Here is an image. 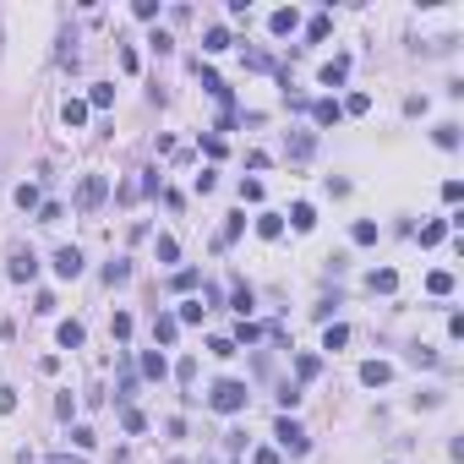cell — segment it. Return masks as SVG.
<instances>
[{
	"instance_id": "1",
	"label": "cell",
	"mask_w": 464,
	"mask_h": 464,
	"mask_svg": "<svg viewBox=\"0 0 464 464\" xmlns=\"http://www.w3.org/2000/svg\"><path fill=\"white\" fill-rule=\"evenodd\" d=\"M246 399H251V393H246V383H235V377L213 383V393H208V404H213L219 415H240V410H246Z\"/></svg>"
},
{
	"instance_id": "2",
	"label": "cell",
	"mask_w": 464,
	"mask_h": 464,
	"mask_svg": "<svg viewBox=\"0 0 464 464\" xmlns=\"http://www.w3.org/2000/svg\"><path fill=\"white\" fill-rule=\"evenodd\" d=\"M273 437H279V448H290L295 459H301V454H311V437L301 432V426H295V421H290V415H284V421L273 426Z\"/></svg>"
},
{
	"instance_id": "3",
	"label": "cell",
	"mask_w": 464,
	"mask_h": 464,
	"mask_svg": "<svg viewBox=\"0 0 464 464\" xmlns=\"http://www.w3.org/2000/svg\"><path fill=\"white\" fill-rule=\"evenodd\" d=\"M104 197H109V180H104V175H82V186H77V208L82 213H93Z\"/></svg>"
},
{
	"instance_id": "4",
	"label": "cell",
	"mask_w": 464,
	"mask_h": 464,
	"mask_svg": "<svg viewBox=\"0 0 464 464\" xmlns=\"http://www.w3.org/2000/svg\"><path fill=\"white\" fill-rule=\"evenodd\" d=\"M6 273H11V279H17V284H28V279H33V273H39V257H33V251H28V246H17V251H11V262H6Z\"/></svg>"
},
{
	"instance_id": "5",
	"label": "cell",
	"mask_w": 464,
	"mask_h": 464,
	"mask_svg": "<svg viewBox=\"0 0 464 464\" xmlns=\"http://www.w3.org/2000/svg\"><path fill=\"white\" fill-rule=\"evenodd\" d=\"M295 28H301V11H295V6H279V11L268 17V33H273V39H284V33H295Z\"/></svg>"
},
{
	"instance_id": "6",
	"label": "cell",
	"mask_w": 464,
	"mask_h": 464,
	"mask_svg": "<svg viewBox=\"0 0 464 464\" xmlns=\"http://www.w3.org/2000/svg\"><path fill=\"white\" fill-rule=\"evenodd\" d=\"M55 273H61V279H77L82 273V251L77 246H61V251H55Z\"/></svg>"
},
{
	"instance_id": "7",
	"label": "cell",
	"mask_w": 464,
	"mask_h": 464,
	"mask_svg": "<svg viewBox=\"0 0 464 464\" xmlns=\"http://www.w3.org/2000/svg\"><path fill=\"white\" fill-rule=\"evenodd\" d=\"M311 120H317V126H339V120H344V104H333V98H317V104H311Z\"/></svg>"
},
{
	"instance_id": "8",
	"label": "cell",
	"mask_w": 464,
	"mask_h": 464,
	"mask_svg": "<svg viewBox=\"0 0 464 464\" xmlns=\"http://www.w3.org/2000/svg\"><path fill=\"white\" fill-rule=\"evenodd\" d=\"M175 339H180V322H175L169 311H158L154 317V344H175Z\"/></svg>"
},
{
	"instance_id": "9",
	"label": "cell",
	"mask_w": 464,
	"mask_h": 464,
	"mask_svg": "<svg viewBox=\"0 0 464 464\" xmlns=\"http://www.w3.org/2000/svg\"><path fill=\"white\" fill-rule=\"evenodd\" d=\"M361 383H366V388L393 383V366H388V361H366V366H361Z\"/></svg>"
},
{
	"instance_id": "10",
	"label": "cell",
	"mask_w": 464,
	"mask_h": 464,
	"mask_svg": "<svg viewBox=\"0 0 464 464\" xmlns=\"http://www.w3.org/2000/svg\"><path fill=\"white\" fill-rule=\"evenodd\" d=\"M311 154H317V137H311V131H290V158H295V164H306Z\"/></svg>"
},
{
	"instance_id": "11",
	"label": "cell",
	"mask_w": 464,
	"mask_h": 464,
	"mask_svg": "<svg viewBox=\"0 0 464 464\" xmlns=\"http://www.w3.org/2000/svg\"><path fill=\"white\" fill-rule=\"evenodd\" d=\"M317 77H322V87H339V82L350 77V61H344V55H333V61H328V66H322Z\"/></svg>"
},
{
	"instance_id": "12",
	"label": "cell",
	"mask_w": 464,
	"mask_h": 464,
	"mask_svg": "<svg viewBox=\"0 0 464 464\" xmlns=\"http://www.w3.org/2000/svg\"><path fill=\"white\" fill-rule=\"evenodd\" d=\"M257 235H262V240H279V235H284V213H262V219H257Z\"/></svg>"
},
{
	"instance_id": "13",
	"label": "cell",
	"mask_w": 464,
	"mask_h": 464,
	"mask_svg": "<svg viewBox=\"0 0 464 464\" xmlns=\"http://www.w3.org/2000/svg\"><path fill=\"white\" fill-rule=\"evenodd\" d=\"M290 224H295V230L306 235L311 224H317V208H311V202H295V208H290Z\"/></svg>"
},
{
	"instance_id": "14",
	"label": "cell",
	"mask_w": 464,
	"mask_h": 464,
	"mask_svg": "<svg viewBox=\"0 0 464 464\" xmlns=\"http://www.w3.org/2000/svg\"><path fill=\"white\" fill-rule=\"evenodd\" d=\"M164 372H169V361H164L158 350H148V355H143V377H154V383H164Z\"/></svg>"
},
{
	"instance_id": "15",
	"label": "cell",
	"mask_w": 464,
	"mask_h": 464,
	"mask_svg": "<svg viewBox=\"0 0 464 464\" xmlns=\"http://www.w3.org/2000/svg\"><path fill=\"white\" fill-rule=\"evenodd\" d=\"M115 104V87L109 82H93V93H87V109H109Z\"/></svg>"
},
{
	"instance_id": "16",
	"label": "cell",
	"mask_w": 464,
	"mask_h": 464,
	"mask_svg": "<svg viewBox=\"0 0 464 464\" xmlns=\"http://www.w3.org/2000/svg\"><path fill=\"white\" fill-rule=\"evenodd\" d=\"M126 279H131V262H126V257L104 262V284H126Z\"/></svg>"
},
{
	"instance_id": "17",
	"label": "cell",
	"mask_w": 464,
	"mask_h": 464,
	"mask_svg": "<svg viewBox=\"0 0 464 464\" xmlns=\"http://www.w3.org/2000/svg\"><path fill=\"white\" fill-rule=\"evenodd\" d=\"M350 344V328L344 322H328V333H322V350H344Z\"/></svg>"
},
{
	"instance_id": "18",
	"label": "cell",
	"mask_w": 464,
	"mask_h": 464,
	"mask_svg": "<svg viewBox=\"0 0 464 464\" xmlns=\"http://www.w3.org/2000/svg\"><path fill=\"white\" fill-rule=\"evenodd\" d=\"M55 339H61L66 350H77V344L87 339V333H82V322H61V328H55Z\"/></svg>"
},
{
	"instance_id": "19",
	"label": "cell",
	"mask_w": 464,
	"mask_h": 464,
	"mask_svg": "<svg viewBox=\"0 0 464 464\" xmlns=\"http://www.w3.org/2000/svg\"><path fill=\"white\" fill-rule=\"evenodd\" d=\"M61 120H66V126H82V120H87V98H66Z\"/></svg>"
},
{
	"instance_id": "20",
	"label": "cell",
	"mask_w": 464,
	"mask_h": 464,
	"mask_svg": "<svg viewBox=\"0 0 464 464\" xmlns=\"http://www.w3.org/2000/svg\"><path fill=\"white\" fill-rule=\"evenodd\" d=\"M350 240H355V246H377V224H372V219H355Z\"/></svg>"
},
{
	"instance_id": "21",
	"label": "cell",
	"mask_w": 464,
	"mask_h": 464,
	"mask_svg": "<svg viewBox=\"0 0 464 464\" xmlns=\"http://www.w3.org/2000/svg\"><path fill=\"white\" fill-rule=\"evenodd\" d=\"M202 50H208V55H219V50H230V28H208V39H202Z\"/></svg>"
},
{
	"instance_id": "22",
	"label": "cell",
	"mask_w": 464,
	"mask_h": 464,
	"mask_svg": "<svg viewBox=\"0 0 464 464\" xmlns=\"http://www.w3.org/2000/svg\"><path fill=\"white\" fill-rule=\"evenodd\" d=\"M372 290L393 295V290H399V273H393V268H377V273H372Z\"/></svg>"
},
{
	"instance_id": "23",
	"label": "cell",
	"mask_w": 464,
	"mask_h": 464,
	"mask_svg": "<svg viewBox=\"0 0 464 464\" xmlns=\"http://www.w3.org/2000/svg\"><path fill=\"white\" fill-rule=\"evenodd\" d=\"M202 317H208L202 301H180V311H175V322H202Z\"/></svg>"
},
{
	"instance_id": "24",
	"label": "cell",
	"mask_w": 464,
	"mask_h": 464,
	"mask_svg": "<svg viewBox=\"0 0 464 464\" xmlns=\"http://www.w3.org/2000/svg\"><path fill=\"white\" fill-rule=\"evenodd\" d=\"M317 372H322V361H317V355H295V377H301V383H311Z\"/></svg>"
},
{
	"instance_id": "25",
	"label": "cell",
	"mask_w": 464,
	"mask_h": 464,
	"mask_svg": "<svg viewBox=\"0 0 464 464\" xmlns=\"http://www.w3.org/2000/svg\"><path fill=\"white\" fill-rule=\"evenodd\" d=\"M17 208H22V213H28V208H39V186H33V180H22V186H17Z\"/></svg>"
},
{
	"instance_id": "26",
	"label": "cell",
	"mask_w": 464,
	"mask_h": 464,
	"mask_svg": "<svg viewBox=\"0 0 464 464\" xmlns=\"http://www.w3.org/2000/svg\"><path fill=\"white\" fill-rule=\"evenodd\" d=\"M426 290H432V295H454V273H443V268H437V273L426 279Z\"/></svg>"
},
{
	"instance_id": "27",
	"label": "cell",
	"mask_w": 464,
	"mask_h": 464,
	"mask_svg": "<svg viewBox=\"0 0 464 464\" xmlns=\"http://www.w3.org/2000/svg\"><path fill=\"white\" fill-rule=\"evenodd\" d=\"M120 426H126V432H148V415H143V410H131V404H126V410H120Z\"/></svg>"
},
{
	"instance_id": "28",
	"label": "cell",
	"mask_w": 464,
	"mask_h": 464,
	"mask_svg": "<svg viewBox=\"0 0 464 464\" xmlns=\"http://www.w3.org/2000/svg\"><path fill=\"white\" fill-rule=\"evenodd\" d=\"M246 230V213H230V224L219 230V246H235V235Z\"/></svg>"
},
{
	"instance_id": "29",
	"label": "cell",
	"mask_w": 464,
	"mask_h": 464,
	"mask_svg": "<svg viewBox=\"0 0 464 464\" xmlns=\"http://www.w3.org/2000/svg\"><path fill=\"white\" fill-rule=\"evenodd\" d=\"M230 306L240 311V322H246V311H251V284H235V295H230Z\"/></svg>"
},
{
	"instance_id": "30",
	"label": "cell",
	"mask_w": 464,
	"mask_h": 464,
	"mask_svg": "<svg viewBox=\"0 0 464 464\" xmlns=\"http://www.w3.org/2000/svg\"><path fill=\"white\" fill-rule=\"evenodd\" d=\"M443 235H448V224H443V219H432V224H426V230H421V246H437V240H443Z\"/></svg>"
},
{
	"instance_id": "31",
	"label": "cell",
	"mask_w": 464,
	"mask_h": 464,
	"mask_svg": "<svg viewBox=\"0 0 464 464\" xmlns=\"http://www.w3.org/2000/svg\"><path fill=\"white\" fill-rule=\"evenodd\" d=\"M437 148H459V126H454V120L437 126Z\"/></svg>"
},
{
	"instance_id": "32",
	"label": "cell",
	"mask_w": 464,
	"mask_h": 464,
	"mask_svg": "<svg viewBox=\"0 0 464 464\" xmlns=\"http://www.w3.org/2000/svg\"><path fill=\"white\" fill-rule=\"evenodd\" d=\"M61 213H66L61 202H39V224H61Z\"/></svg>"
},
{
	"instance_id": "33",
	"label": "cell",
	"mask_w": 464,
	"mask_h": 464,
	"mask_svg": "<svg viewBox=\"0 0 464 464\" xmlns=\"http://www.w3.org/2000/svg\"><path fill=\"white\" fill-rule=\"evenodd\" d=\"M109 333H115V339L126 344V339H131V317H126V311H115V322H109Z\"/></svg>"
},
{
	"instance_id": "34",
	"label": "cell",
	"mask_w": 464,
	"mask_h": 464,
	"mask_svg": "<svg viewBox=\"0 0 464 464\" xmlns=\"http://www.w3.org/2000/svg\"><path fill=\"white\" fill-rule=\"evenodd\" d=\"M246 66H251V72H273V61H268L262 50H246Z\"/></svg>"
},
{
	"instance_id": "35",
	"label": "cell",
	"mask_w": 464,
	"mask_h": 464,
	"mask_svg": "<svg viewBox=\"0 0 464 464\" xmlns=\"http://www.w3.org/2000/svg\"><path fill=\"white\" fill-rule=\"evenodd\" d=\"M366 109H372V98H366V93H350V104H344V115H366Z\"/></svg>"
},
{
	"instance_id": "36",
	"label": "cell",
	"mask_w": 464,
	"mask_h": 464,
	"mask_svg": "<svg viewBox=\"0 0 464 464\" xmlns=\"http://www.w3.org/2000/svg\"><path fill=\"white\" fill-rule=\"evenodd\" d=\"M240 202H262V180H240Z\"/></svg>"
},
{
	"instance_id": "37",
	"label": "cell",
	"mask_w": 464,
	"mask_h": 464,
	"mask_svg": "<svg viewBox=\"0 0 464 464\" xmlns=\"http://www.w3.org/2000/svg\"><path fill=\"white\" fill-rule=\"evenodd\" d=\"M175 257H180V246H175L169 235H158V262H175Z\"/></svg>"
},
{
	"instance_id": "38",
	"label": "cell",
	"mask_w": 464,
	"mask_h": 464,
	"mask_svg": "<svg viewBox=\"0 0 464 464\" xmlns=\"http://www.w3.org/2000/svg\"><path fill=\"white\" fill-rule=\"evenodd\" d=\"M175 290H180V295H191V290H197V273H191V268H180V273H175Z\"/></svg>"
},
{
	"instance_id": "39",
	"label": "cell",
	"mask_w": 464,
	"mask_h": 464,
	"mask_svg": "<svg viewBox=\"0 0 464 464\" xmlns=\"http://www.w3.org/2000/svg\"><path fill=\"white\" fill-rule=\"evenodd\" d=\"M410 361H415V366H437V350H426V344H415V350H410Z\"/></svg>"
},
{
	"instance_id": "40",
	"label": "cell",
	"mask_w": 464,
	"mask_h": 464,
	"mask_svg": "<svg viewBox=\"0 0 464 464\" xmlns=\"http://www.w3.org/2000/svg\"><path fill=\"white\" fill-rule=\"evenodd\" d=\"M235 339H240V344H257V339H262V328H257V322H240V333H235Z\"/></svg>"
},
{
	"instance_id": "41",
	"label": "cell",
	"mask_w": 464,
	"mask_h": 464,
	"mask_svg": "<svg viewBox=\"0 0 464 464\" xmlns=\"http://www.w3.org/2000/svg\"><path fill=\"white\" fill-rule=\"evenodd\" d=\"M175 377H180V383L191 388V383H197V361H180V366H175Z\"/></svg>"
},
{
	"instance_id": "42",
	"label": "cell",
	"mask_w": 464,
	"mask_h": 464,
	"mask_svg": "<svg viewBox=\"0 0 464 464\" xmlns=\"http://www.w3.org/2000/svg\"><path fill=\"white\" fill-rule=\"evenodd\" d=\"M328 28H333V22H328V17H311V28H306V39H328Z\"/></svg>"
},
{
	"instance_id": "43",
	"label": "cell",
	"mask_w": 464,
	"mask_h": 464,
	"mask_svg": "<svg viewBox=\"0 0 464 464\" xmlns=\"http://www.w3.org/2000/svg\"><path fill=\"white\" fill-rule=\"evenodd\" d=\"M131 11H137V17H143V22H154V17H158V0H137V6H131Z\"/></svg>"
},
{
	"instance_id": "44",
	"label": "cell",
	"mask_w": 464,
	"mask_h": 464,
	"mask_svg": "<svg viewBox=\"0 0 464 464\" xmlns=\"http://www.w3.org/2000/svg\"><path fill=\"white\" fill-rule=\"evenodd\" d=\"M202 154H208V158H224V137H202Z\"/></svg>"
},
{
	"instance_id": "45",
	"label": "cell",
	"mask_w": 464,
	"mask_h": 464,
	"mask_svg": "<svg viewBox=\"0 0 464 464\" xmlns=\"http://www.w3.org/2000/svg\"><path fill=\"white\" fill-rule=\"evenodd\" d=\"M208 350H213V355H219V361H230V355H235V339H213V344H208Z\"/></svg>"
},
{
	"instance_id": "46",
	"label": "cell",
	"mask_w": 464,
	"mask_h": 464,
	"mask_svg": "<svg viewBox=\"0 0 464 464\" xmlns=\"http://www.w3.org/2000/svg\"><path fill=\"white\" fill-rule=\"evenodd\" d=\"M17 410V388H0V415H11Z\"/></svg>"
},
{
	"instance_id": "47",
	"label": "cell",
	"mask_w": 464,
	"mask_h": 464,
	"mask_svg": "<svg viewBox=\"0 0 464 464\" xmlns=\"http://www.w3.org/2000/svg\"><path fill=\"white\" fill-rule=\"evenodd\" d=\"M44 464H87V459H82V454H50Z\"/></svg>"
},
{
	"instance_id": "48",
	"label": "cell",
	"mask_w": 464,
	"mask_h": 464,
	"mask_svg": "<svg viewBox=\"0 0 464 464\" xmlns=\"http://www.w3.org/2000/svg\"><path fill=\"white\" fill-rule=\"evenodd\" d=\"M251 464H279V454H273V448H257V454H251Z\"/></svg>"
}]
</instances>
